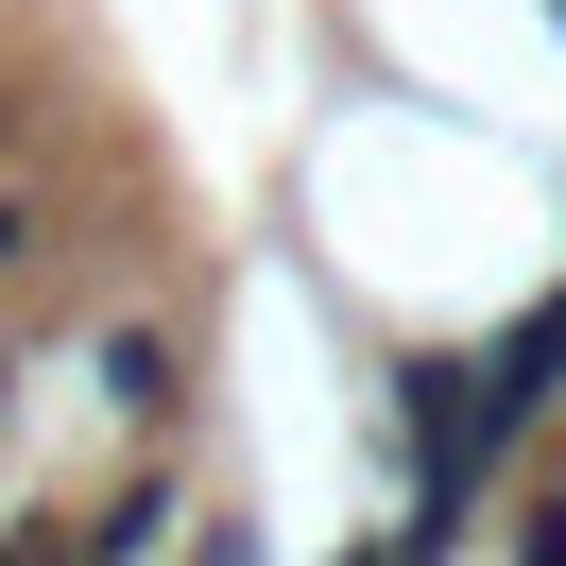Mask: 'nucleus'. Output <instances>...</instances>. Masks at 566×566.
Wrapping results in <instances>:
<instances>
[{
  "instance_id": "obj_4",
  "label": "nucleus",
  "mask_w": 566,
  "mask_h": 566,
  "mask_svg": "<svg viewBox=\"0 0 566 566\" xmlns=\"http://www.w3.org/2000/svg\"><path fill=\"white\" fill-rule=\"evenodd\" d=\"M549 18H566V0H549Z\"/></svg>"
},
{
  "instance_id": "obj_3",
  "label": "nucleus",
  "mask_w": 566,
  "mask_h": 566,
  "mask_svg": "<svg viewBox=\"0 0 566 566\" xmlns=\"http://www.w3.org/2000/svg\"><path fill=\"white\" fill-rule=\"evenodd\" d=\"M378 566H429V549H378Z\"/></svg>"
},
{
  "instance_id": "obj_2",
  "label": "nucleus",
  "mask_w": 566,
  "mask_h": 566,
  "mask_svg": "<svg viewBox=\"0 0 566 566\" xmlns=\"http://www.w3.org/2000/svg\"><path fill=\"white\" fill-rule=\"evenodd\" d=\"M207 566H258V532H207Z\"/></svg>"
},
{
  "instance_id": "obj_1",
  "label": "nucleus",
  "mask_w": 566,
  "mask_h": 566,
  "mask_svg": "<svg viewBox=\"0 0 566 566\" xmlns=\"http://www.w3.org/2000/svg\"><path fill=\"white\" fill-rule=\"evenodd\" d=\"M515 566H566V497H532V532H515Z\"/></svg>"
}]
</instances>
